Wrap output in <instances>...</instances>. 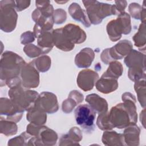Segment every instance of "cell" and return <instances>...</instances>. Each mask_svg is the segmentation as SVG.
I'll return each mask as SVG.
<instances>
[{
    "label": "cell",
    "mask_w": 146,
    "mask_h": 146,
    "mask_svg": "<svg viewBox=\"0 0 146 146\" xmlns=\"http://www.w3.org/2000/svg\"><path fill=\"white\" fill-rule=\"evenodd\" d=\"M52 35L54 45L64 51L72 50L75 44L82 43L86 39L84 31L79 26L71 23L53 30Z\"/></svg>",
    "instance_id": "1"
},
{
    "label": "cell",
    "mask_w": 146,
    "mask_h": 146,
    "mask_svg": "<svg viewBox=\"0 0 146 146\" xmlns=\"http://www.w3.org/2000/svg\"><path fill=\"white\" fill-rule=\"evenodd\" d=\"M25 63L24 60L17 54L11 51H6L1 59V80L11 88L20 83L19 78L22 66Z\"/></svg>",
    "instance_id": "2"
},
{
    "label": "cell",
    "mask_w": 146,
    "mask_h": 146,
    "mask_svg": "<svg viewBox=\"0 0 146 146\" xmlns=\"http://www.w3.org/2000/svg\"><path fill=\"white\" fill-rule=\"evenodd\" d=\"M21 83L12 87L9 91L10 100L20 112L29 110L34 105L39 95L35 91L25 89Z\"/></svg>",
    "instance_id": "3"
},
{
    "label": "cell",
    "mask_w": 146,
    "mask_h": 146,
    "mask_svg": "<svg viewBox=\"0 0 146 146\" xmlns=\"http://www.w3.org/2000/svg\"><path fill=\"white\" fill-rule=\"evenodd\" d=\"M145 56L144 54L132 50L124 59V63L128 67V76L129 78L136 82L145 78Z\"/></svg>",
    "instance_id": "4"
},
{
    "label": "cell",
    "mask_w": 146,
    "mask_h": 146,
    "mask_svg": "<svg viewBox=\"0 0 146 146\" xmlns=\"http://www.w3.org/2000/svg\"><path fill=\"white\" fill-rule=\"evenodd\" d=\"M90 22L98 25L107 16L115 15L113 6L97 1H83Z\"/></svg>",
    "instance_id": "5"
},
{
    "label": "cell",
    "mask_w": 146,
    "mask_h": 146,
    "mask_svg": "<svg viewBox=\"0 0 146 146\" xmlns=\"http://www.w3.org/2000/svg\"><path fill=\"white\" fill-rule=\"evenodd\" d=\"M131 30V19L129 14L123 12L119 15L116 19L108 22L107 31L110 39L112 42L119 40L121 34H128Z\"/></svg>",
    "instance_id": "6"
},
{
    "label": "cell",
    "mask_w": 146,
    "mask_h": 146,
    "mask_svg": "<svg viewBox=\"0 0 146 146\" xmlns=\"http://www.w3.org/2000/svg\"><path fill=\"white\" fill-rule=\"evenodd\" d=\"M15 1H0V26L1 29L5 32H11L15 28L18 15L15 11Z\"/></svg>",
    "instance_id": "7"
},
{
    "label": "cell",
    "mask_w": 146,
    "mask_h": 146,
    "mask_svg": "<svg viewBox=\"0 0 146 146\" xmlns=\"http://www.w3.org/2000/svg\"><path fill=\"white\" fill-rule=\"evenodd\" d=\"M96 113L95 111L89 104L79 105L75 110L76 122L86 132H92L95 128Z\"/></svg>",
    "instance_id": "8"
},
{
    "label": "cell",
    "mask_w": 146,
    "mask_h": 146,
    "mask_svg": "<svg viewBox=\"0 0 146 146\" xmlns=\"http://www.w3.org/2000/svg\"><path fill=\"white\" fill-rule=\"evenodd\" d=\"M108 118L113 128H126L133 123L131 116L124 103H119L113 107L108 113Z\"/></svg>",
    "instance_id": "9"
},
{
    "label": "cell",
    "mask_w": 146,
    "mask_h": 146,
    "mask_svg": "<svg viewBox=\"0 0 146 146\" xmlns=\"http://www.w3.org/2000/svg\"><path fill=\"white\" fill-rule=\"evenodd\" d=\"M132 50V44L129 40H123L115 46L104 50L100 58L103 62L108 64L113 60L122 59Z\"/></svg>",
    "instance_id": "10"
},
{
    "label": "cell",
    "mask_w": 146,
    "mask_h": 146,
    "mask_svg": "<svg viewBox=\"0 0 146 146\" xmlns=\"http://www.w3.org/2000/svg\"><path fill=\"white\" fill-rule=\"evenodd\" d=\"M34 106L44 112L54 113L58 110L56 96L52 93L43 92L39 95Z\"/></svg>",
    "instance_id": "11"
},
{
    "label": "cell",
    "mask_w": 146,
    "mask_h": 146,
    "mask_svg": "<svg viewBox=\"0 0 146 146\" xmlns=\"http://www.w3.org/2000/svg\"><path fill=\"white\" fill-rule=\"evenodd\" d=\"M21 84L27 88L37 87L39 83V75L37 70L30 63H25L21 71Z\"/></svg>",
    "instance_id": "12"
},
{
    "label": "cell",
    "mask_w": 146,
    "mask_h": 146,
    "mask_svg": "<svg viewBox=\"0 0 146 146\" xmlns=\"http://www.w3.org/2000/svg\"><path fill=\"white\" fill-rule=\"evenodd\" d=\"M58 139L57 134L53 130L45 126H40L38 135L31 138L32 145H54Z\"/></svg>",
    "instance_id": "13"
},
{
    "label": "cell",
    "mask_w": 146,
    "mask_h": 146,
    "mask_svg": "<svg viewBox=\"0 0 146 146\" xmlns=\"http://www.w3.org/2000/svg\"><path fill=\"white\" fill-rule=\"evenodd\" d=\"M99 78L97 72L91 70L81 71L77 78V84L80 88L84 91L92 90Z\"/></svg>",
    "instance_id": "14"
},
{
    "label": "cell",
    "mask_w": 146,
    "mask_h": 146,
    "mask_svg": "<svg viewBox=\"0 0 146 146\" xmlns=\"http://www.w3.org/2000/svg\"><path fill=\"white\" fill-rule=\"evenodd\" d=\"M1 115L7 116V120L12 121H19L22 116V112H19L11 100L1 98Z\"/></svg>",
    "instance_id": "15"
},
{
    "label": "cell",
    "mask_w": 146,
    "mask_h": 146,
    "mask_svg": "<svg viewBox=\"0 0 146 146\" xmlns=\"http://www.w3.org/2000/svg\"><path fill=\"white\" fill-rule=\"evenodd\" d=\"M95 86L96 89L103 94L111 93L117 88V79L104 73L100 79L96 82Z\"/></svg>",
    "instance_id": "16"
},
{
    "label": "cell",
    "mask_w": 146,
    "mask_h": 146,
    "mask_svg": "<svg viewBox=\"0 0 146 146\" xmlns=\"http://www.w3.org/2000/svg\"><path fill=\"white\" fill-rule=\"evenodd\" d=\"M86 102L99 114L107 112L108 111V104L106 100L96 94L87 95L86 98Z\"/></svg>",
    "instance_id": "17"
},
{
    "label": "cell",
    "mask_w": 146,
    "mask_h": 146,
    "mask_svg": "<svg viewBox=\"0 0 146 146\" xmlns=\"http://www.w3.org/2000/svg\"><path fill=\"white\" fill-rule=\"evenodd\" d=\"M95 57L92 49L84 48L82 50L75 56V63L80 68H87L90 67Z\"/></svg>",
    "instance_id": "18"
},
{
    "label": "cell",
    "mask_w": 146,
    "mask_h": 146,
    "mask_svg": "<svg viewBox=\"0 0 146 146\" xmlns=\"http://www.w3.org/2000/svg\"><path fill=\"white\" fill-rule=\"evenodd\" d=\"M140 130L136 124H132L126 127L123 136L125 144L138 145L139 144V135Z\"/></svg>",
    "instance_id": "19"
},
{
    "label": "cell",
    "mask_w": 146,
    "mask_h": 146,
    "mask_svg": "<svg viewBox=\"0 0 146 146\" xmlns=\"http://www.w3.org/2000/svg\"><path fill=\"white\" fill-rule=\"evenodd\" d=\"M38 46L44 51V54L51 51L54 46L52 31H43L36 37Z\"/></svg>",
    "instance_id": "20"
},
{
    "label": "cell",
    "mask_w": 146,
    "mask_h": 146,
    "mask_svg": "<svg viewBox=\"0 0 146 146\" xmlns=\"http://www.w3.org/2000/svg\"><path fill=\"white\" fill-rule=\"evenodd\" d=\"M83 100V95L77 91H72L67 99L62 103V110L65 113L71 112L77 104L81 103Z\"/></svg>",
    "instance_id": "21"
},
{
    "label": "cell",
    "mask_w": 146,
    "mask_h": 146,
    "mask_svg": "<svg viewBox=\"0 0 146 146\" xmlns=\"http://www.w3.org/2000/svg\"><path fill=\"white\" fill-rule=\"evenodd\" d=\"M68 12L72 18L79 22H82L84 26L88 27L91 25V23L88 18L87 17L84 11L81 8L78 3H72L69 6Z\"/></svg>",
    "instance_id": "22"
},
{
    "label": "cell",
    "mask_w": 146,
    "mask_h": 146,
    "mask_svg": "<svg viewBox=\"0 0 146 146\" xmlns=\"http://www.w3.org/2000/svg\"><path fill=\"white\" fill-rule=\"evenodd\" d=\"M102 141L107 145H125L123 134L117 133L115 131H106L102 136Z\"/></svg>",
    "instance_id": "23"
},
{
    "label": "cell",
    "mask_w": 146,
    "mask_h": 146,
    "mask_svg": "<svg viewBox=\"0 0 146 146\" xmlns=\"http://www.w3.org/2000/svg\"><path fill=\"white\" fill-rule=\"evenodd\" d=\"M123 103L128 110L133 123L136 124L137 121V115L135 105L136 98L134 95L129 92H125L122 95Z\"/></svg>",
    "instance_id": "24"
},
{
    "label": "cell",
    "mask_w": 146,
    "mask_h": 146,
    "mask_svg": "<svg viewBox=\"0 0 146 146\" xmlns=\"http://www.w3.org/2000/svg\"><path fill=\"white\" fill-rule=\"evenodd\" d=\"M82 139V132L78 127H74L70 129L69 132L62 136L60 138L59 145H64L66 142H68L67 145L70 144H78Z\"/></svg>",
    "instance_id": "25"
},
{
    "label": "cell",
    "mask_w": 146,
    "mask_h": 146,
    "mask_svg": "<svg viewBox=\"0 0 146 146\" xmlns=\"http://www.w3.org/2000/svg\"><path fill=\"white\" fill-rule=\"evenodd\" d=\"M26 115L27 120L31 123L38 125H42L46 121V113L39 109L35 107L34 106L27 111Z\"/></svg>",
    "instance_id": "26"
},
{
    "label": "cell",
    "mask_w": 146,
    "mask_h": 146,
    "mask_svg": "<svg viewBox=\"0 0 146 146\" xmlns=\"http://www.w3.org/2000/svg\"><path fill=\"white\" fill-rule=\"evenodd\" d=\"M31 63L37 70L43 72L49 70L51 66V59L49 56L44 55L35 59Z\"/></svg>",
    "instance_id": "27"
},
{
    "label": "cell",
    "mask_w": 146,
    "mask_h": 146,
    "mask_svg": "<svg viewBox=\"0 0 146 146\" xmlns=\"http://www.w3.org/2000/svg\"><path fill=\"white\" fill-rule=\"evenodd\" d=\"M134 88L137 95L138 100L141 106L143 108L145 107V80L141 79L135 82Z\"/></svg>",
    "instance_id": "28"
},
{
    "label": "cell",
    "mask_w": 146,
    "mask_h": 146,
    "mask_svg": "<svg viewBox=\"0 0 146 146\" xmlns=\"http://www.w3.org/2000/svg\"><path fill=\"white\" fill-rule=\"evenodd\" d=\"M123 66L121 63L116 61H112L110 63V66L107 70L104 73L111 77L118 79L122 74Z\"/></svg>",
    "instance_id": "29"
},
{
    "label": "cell",
    "mask_w": 146,
    "mask_h": 146,
    "mask_svg": "<svg viewBox=\"0 0 146 146\" xmlns=\"http://www.w3.org/2000/svg\"><path fill=\"white\" fill-rule=\"evenodd\" d=\"M145 24L142 22L139 26L138 32L133 36V40L136 47H145Z\"/></svg>",
    "instance_id": "30"
},
{
    "label": "cell",
    "mask_w": 146,
    "mask_h": 146,
    "mask_svg": "<svg viewBox=\"0 0 146 146\" xmlns=\"http://www.w3.org/2000/svg\"><path fill=\"white\" fill-rule=\"evenodd\" d=\"M17 132V126L14 122L3 120L1 119V132L6 136L15 135Z\"/></svg>",
    "instance_id": "31"
},
{
    "label": "cell",
    "mask_w": 146,
    "mask_h": 146,
    "mask_svg": "<svg viewBox=\"0 0 146 146\" xmlns=\"http://www.w3.org/2000/svg\"><path fill=\"white\" fill-rule=\"evenodd\" d=\"M96 124L99 128L102 130H110L113 128L108 120L107 112L99 114Z\"/></svg>",
    "instance_id": "32"
},
{
    "label": "cell",
    "mask_w": 146,
    "mask_h": 146,
    "mask_svg": "<svg viewBox=\"0 0 146 146\" xmlns=\"http://www.w3.org/2000/svg\"><path fill=\"white\" fill-rule=\"evenodd\" d=\"M24 52L30 58H34L40 55V54H44V51L39 47L34 44H29L25 46L23 48Z\"/></svg>",
    "instance_id": "33"
},
{
    "label": "cell",
    "mask_w": 146,
    "mask_h": 146,
    "mask_svg": "<svg viewBox=\"0 0 146 146\" xmlns=\"http://www.w3.org/2000/svg\"><path fill=\"white\" fill-rule=\"evenodd\" d=\"M128 8H129V11L131 16L133 18L136 19H141L142 7L139 3H131L129 5Z\"/></svg>",
    "instance_id": "34"
},
{
    "label": "cell",
    "mask_w": 146,
    "mask_h": 146,
    "mask_svg": "<svg viewBox=\"0 0 146 146\" xmlns=\"http://www.w3.org/2000/svg\"><path fill=\"white\" fill-rule=\"evenodd\" d=\"M66 13L62 9H58L54 10L53 13L54 22L56 24H61L66 19Z\"/></svg>",
    "instance_id": "35"
},
{
    "label": "cell",
    "mask_w": 146,
    "mask_h": 146,
    "mask_svg": "<svg viewBox=\"0 0 146 146\" xmlns=\"http://www.w3.org/2000/svg\"><path fill=\"white\" fill-rule=\"evenodd\" d=\"M115 4L113 5L115 15H119L121 13L124 12V9L127 6V1H115Z\"/></svg>",
    "instance_id": "36"
},
{
    "label": "cell",
    "mask_w": 146,
    "mask_h": 146,
    "mask_svg": "<svg viewBox=\"0 0 146 146\" xmlns=\"http://www.w3.org/2000/svg\"><path fill=\"white\" fill-rule=\"evenodd\" d=\"M34 34L31 31H27L22 34L21 37V43L25 44L30 42H33L34 40Z\"/></svg>",
    "instance_id": "37"
},
{
    "label": "cell",
    "mask_w": 146,
    "mask_h": 146,
    "mask_svg": "<svg viewBox=\"0 0 146 146\" xmlns=\"http://www.w3.org/2000/svg\"><path fill=\"white\" fill-rule=\"evenodd\" d=\"M15 2V10L17 11H21L30 6V1H17Z\"/></svg>",
    "instance_id": "38"
},
{
    "label": "cell",
    "mask_w": 146,
    "mask_h": 146,
    "mask_svg": "<svg viewBox=\"0 0 146 146\" xmlns=\"http://www.w3.org/2000/svg\"><path fill=\"white\" fill-rule=\"evenodd\" d=\"M67 2V1H66V2H62V3H63H63H65V2ZM58 2V3H62L61 2Z\"/></svg>",
    "instance_id": "39"
}]
</instances>
